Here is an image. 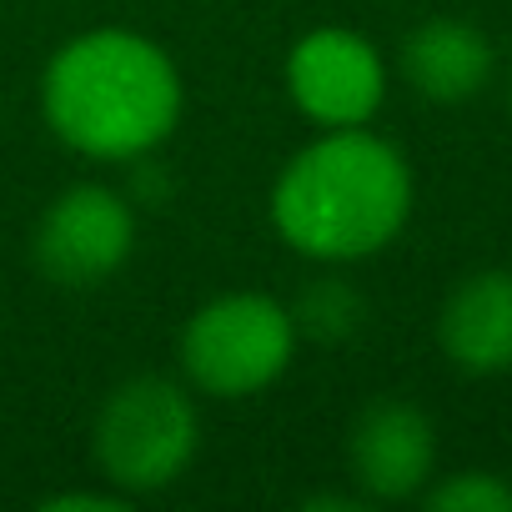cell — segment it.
Returning a JSON list of instances; mask_svg holds the SVG:
<instances>
[{
    "instance_id": "1",
    "label": "cell",
    "mask_w": 512,
    "mask_h": 512,
    "mask_svg": "<svg viewBox=\"0 0 512 512\" xmlns=\"http://www.w3.org/2000/svg\"><path fill=\"white\" fill-rule=\"evenodd\" d=\"M181 71L141 31L96 26L66 41L41 76L46 126L91 161L151 156L181 121Z\"/></svg>"
},
{
    "instance_id": "2",
    "label": "cell",
    "mask_w": 512,
    "mask_h": 512,
    "mask_svg": "<svg viewBox=\"0 0 512 512\" xmlns=\"http://www.w3.org/2000/svg\"><path fill=\"white\" fill-rule=\"evenodd\" d=\"M412 216V171L402 151L367 126L327 131L302 146L272 186L277 236L312 262H362L402 236Z\"/></svg>"
},
{
    "instance_id": "3",
    "label": "cell",
    "mask_w": 512,
    "mask_h": 512,
    "mask_svg": "<svg viewBox=\"0 0 512 512\" xmlns=\"http://www.w3.org/2000/svg\"><path fill=\"white\" fill-rule=\"evenodd\" d=\"M96 467L121 497H146L171 487L196 447L201 412L186 382L171 377H131L96 412Z\"/></svg>"
},
{
    "instance_id": "4",
    "label": "cell",
    "mask_w": 512,
    "mask_h": 512,
    "mask_svg": "<svg viewBox=\"0 0 512 512\" xmlns=\"http://www.w3.org/2000/svg\"><path fill=\"white\" fill-rule=\"evenodd\" d=\"M181 377L206 397H256L297 357V317L267 292L211 297L181 327Z\"/></svg>"
},
{
    "instance_id": "5",
    "label": "cell",
    "mask_w": 512,
    "mask_h": 512,
    "mask_svg": "<svg viewBox=\"0 0 512 512\" xmlns=\"http://www.w3.org/2000/svg\"><path fill=\"white\" fill-rule=\"evenodd\" d=\"M136 246V211L116 186L81 181L66 186L36 221L31 256L56 287H101L111 282Z\"/></svg>"
},
{
    "instance_id": "6",
    "label": "cell",
    "mask_w": 512,
    "mask_h": 512,
    "mask_svg": "<svg viewBox=\"0 0 512 512\" xmlns=\"http://www.w3.org/2000/svg\"><path fill=\"white\" fill-rule=\"evenodd\" d=\"M287 96L322 131L367 126L387 96V66L367 36L347 26H317L287 56Z\"/></svg>"
},
{
    "instance_id": "7",
    "label": "cell",
    "mask_w": 512,
    "mask_h": 512,
    "mask_svg": "<svg viewBox=\"0 0 512 512\" xmlns=\"http://www.w3.org/2000/svg\"><path fill=\"white\" fill-rule=\"evenodd\" d=\"M347 467L362 497L372 502H407L432 482L437 467V432L432 417L402 397L367 402L347 432Z\"/></svg>"
},
{
    "instance_id": "8",
    "label": "cell",
    "mask_w": 512,
    "mask_h": 512,
    "mask_svg": "<svg viewBox=\"0 0 512 512\" xmlns=\"http://www.w3.org/2000/svg\"><path fill=\"white\" fill-rule=\"evenodd\" d=\"M437 342L472 377L512 372V272H472L437 312Z\"/></svg>"
},
{
    "instance_id": "9",
    "label": "cell",
    "mask_w": 512,
    "mask_h": 512,
    "mask_svg": "<svg viewBox=\"0 0 512 512\" xmlns=\"http://www.w3.org/2000/svg\"><path fill=\"white\" fill-rule=\"evenodd\" d=\"M402 76L417 96L457 106L492 81V46L472 21L432 16L402 41Z\"/></svg>"
},
{
    "instance_id": "10",
    "label": "cell",
    "mask_w": 512,
    "mask_h": 512,
    "mask_svg": "<svg viewBox=\"0 0 512 512\" xmlns=\"http://www.w3.org/2000/svg\"><path fill=\"white\" fill-rule=\"evenodd\" d=\"M432 512H512V482L492 472H457L422 492Z\"/></svg>"
},
{
    "instance_id": "11",
    "label": "cell",
    "mask_w": 512,
    "mask_h": 512,
    "mask_svg": "<svg viewBox=\"0 0 512 512\" xmlns=\"http://www.w3.org/2000/svg\"><path fill=\"white\" fill-rule=\"evenodd\" d=\"M307 317V327L317 332V337H342V332H352L357 327V317H362V297H352L347 287H337V282H322L317 292H307V307H302Z\"/></svg>"
},
{
    "instance_id": "12",
    "label": "cell",
    "mask_w": 512,
    "mask_h": 512,
    "mask_svg": "<svg viewBox=\"0 0 512 512\" xmlns=\"http://www.w3.org/2000/svg\"><path fill=\"white\" fill-rule=\"evenodd\" d=\"M126 502H131V497H121V492L111 487V492H56V497H46L41 507H46V512H76V507H86V512H126Z\"/></svg>"
}]
</instances>
